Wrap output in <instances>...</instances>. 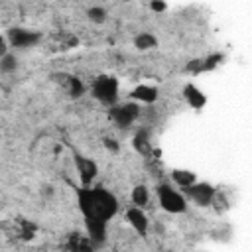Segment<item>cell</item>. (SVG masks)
Returning a JSON list of instances; mask_svg holds the SVG:
<instances>
[{"label":"cell","instance_id":"1","mask_svg":"<svg viewBox=\"0 0 252 252\" xmlns=\"http://www.w3.org/2000/svg\"><path fill=\"white\" fill-rule=\"evenodd\" d=\"M79 207L85 220H108L118 211L116 197L102 189V187H89L85 185L79 191Z\"/></svg>","mask_w":252,"mask_h":252},{"label":"cell","instance_id":"2","mask_svg":"<svg viewBox=\"0 0 252 252\" xmlns=\"http://www.w3.org/2000/svg\"><path fill=\"white\" fill-rule=\"evenodd\" d=\"M93 96L102 104H114L118 98V81L112 75H100L91 87Z\"/></svg>","mask_w":252,"mask_h":252},{"label":"cell","instance_id":"3","mask_svg":"<svg viewBox=\"0 0 252 252\" xmlns=\"http://www.w3.org/2000/svg\"><path fill=\"white\" fill-rule=\"evenodd\" d=\"M158 199H159L161 209L167 211V213L177 215V213H185V209H187V199L169 185H159L158 187Z\"/></svg>","mask_w":252,"mask_h":252},{"label":"cell","instance_id":"4","mask_svg":"<svg viewBox=\"0 0 252 252\" xmlns=\"http://www.w3.org/2000/svg\"><path fill=\"white\" fill-rule=\"evenodd\" d=\"M183 191H185L187 199L193 201V203L199 205V207L211 205V203L215 201V195H217V189H215L211 183H205V181H195L193 185L185 187Z\"/></svg>","mask_w":252,"mask_h":252},{"label":"cell","instance_id":"5","mask_svg":"<svg viewBox=\"0 0 252 252\" xmlns=\"http://www.w3.org/2000/svg\"><path fill=\"white\" fill-rule=\"evenodd\" d=\"M138 116H140V108H138V104H134V102L112 106L110 112H108V118H110L114 124L122 126V128H124V126H130Z\"/></svg>","mask_w":252,"mask_h":252},{"label":"cell","instance_id":"6","mask_svg":"<svg viewBox=\"0 0 252 252\" xmlns=\"http://www.w3.org/2000/svg\"><path fill=\"white\" fill-rule=\"evenodd\" d=\"M39 39H41L39 32H32L24 28H14L8 32V41L12 47H30V45H35Z\"/></svg>","mask_w":252,"mask_h":252},{"label":"cell","instance_id":"7","mask_svg":"<svg viewBox=\"0 0 252 252\" xmlns=\"http://www.w3.org/2000/svg\"><path fill=\"white\" fill-rule=\"evenodd\" d=\"M75 163H77V171H79V177H81L83 185H91V181L96 177V171H98L96 163L93 159L85 158V156H77Z\"/></svg>","mask_w":252,"mask_h":252},{"label":"cell","instance_id":"8","mask_svg":"<svg viewBox=\"0 0 252 252\" xmlns=\"http://www.w3.org/2000/svg\"><path fill=\"white\" fill-rule=\"evenodd\" d=\"M126 220L130 222V226L138 232V234H146L148 232V217L144 215V211H142V207H130L128 211H126Z\"/></svg>","mask_w":252,"mask_h":252},{"label":"cell","instance_id":"9","mask_svg":"<svg viewBox=\"0 0 252 252\" xmlns=\"http://www.w3.org/2000/svg\"><path fill=\"white\" fill-rule=\"evenodd\" d=\"M183 96H185V100L189 102V106H193L195 110H199V108H203V106L207 104L205 93H203L201 89H197L193 83H187V85L183 87Z\"/></svg>","mask_w":252,"mask_h":252},{"label":"cell","instance_id":"10","mask_svg":"<svg viewBox=\"0 0 252 252\" xmlns=\"http://www.w3.org/2000/svg\"><path fill=\"white\" fill-rule=\"evenodd\" d=\"M132 98L140 100V102H146V104H152V102L158 100V89L152 87V85H138L132 91Z\"/></svg>","mask_w":252,"mask_h":252},{"label":"cell","instance_id":"11","mask_svg":"<svg viewBox=\"0 0 252 252\" xmlns=\"http://www.w3.org/2000/svg\"><path fill=\"white\" fill-rule=\"evenodd\" d=\"M93 246H94V242H93V238L91 236H81V234H69V242L65 244V248H69V250H73V252H89V250H93Z\"/></svg>","mask_w":252,"mask_h":252},{"label":"cell","instance_id":"12","mask_svg":"<svg viewBox=\"0 0 252 252\" xmlns=\"http://www.w3.org/2000/svg\"><path fill=\"white\" fill-rule=\"evenodd\" d=\"M169 175H171V181L181 189H185V187H189V185H193L197 181V175L193 171H189V169H171Z\"/></svg>","mask_w":252,"mask_h":252},{"label":"cell","instance_id":"13","mask_svg":"<svg viewBox=\"0 0 252 252\" xmlns=\"http://www.w3.org/2000/svg\"><path fill=\"white\" fill-rule=\"evenodd\" d=\"M61 79H63V85H65V91L69 93V96L77 98V96H81V94L85 93V87H83V83H81L77 77H73V75H63Z\"/></svg>","mask_w":252,"mask_h":252},{"label":"cell","instance_id":"14","mask_svg":"<svg viewBox=\"0 0 252 252\" xmlns=\"http://www.w3.org/2000/svg\"><path fill=\"white\" fill-rule=\"evenodd\" d=\"M134 45L138 49H152V47L158 45V37L154 33H150V32H142V33H138L134 37Z\"/></svg>","mask_w":252,"mask_h":252},{"label":"cell","instance_id":"15","mask_svg":"<svg viewBox=\"0 0 252 252\" xmlns=\"http://www.w3.org/2000/svg\"><path fill=\"white\" fill-rule=\"evenodd\" d=\"M134 148H136V152L142 154V156L150 154L152 146H150V138H148V132H146V130H140V132L134 136Z\"/></svg>","mask_w":252,"mask_h":252},{"label":"cell","instance_id":"16","mask_svg":"<svg viewBox=\"0 0 252 252\" xmlns=\"http://www.w3.org/2000/svg\"><path fill=\"white\" fill-rule=\"evenodd\" d=\"M148 201H150V193H148L146 185H136V187L132 189V203H134L136 207H146Z\"/></svg>","mask_w":252,"mask_h":252},{"label":"cell","instance_id":"17","mask_svg":"<svg viewBox=\"0 0 252 252\" xmlns=\"http://www.w3.org/2000/svg\"><path fill=\"white\" fill-rule=\"evenodd\" d=\"M222 59H224V57H222L220 53H213V55H209V57H205V59H199V73L215 69L217 65L222 63Z\"/></svg>","mask_w":252,"mask_h":252},{"label":"cell","instance_id":"18","mask_svg":"<svg viewBox=\"0 0 252 252\" xmlns=\"http://www.w3.org/2000/svg\"><path fill=\"white\" fill-rule=\"evenodd\" d=\"M87 16H89L91 22H94V24H102V22L106 20V10L100 8V6H94V8H89V10H87Z\"/></svg>","mask_w":252,"mask_h":252},{"label":"cell","instance_id":"19","mask_svg":"<svg viewBox=\"0 0 252 252\" xmlns=\"http://www.w3.org/2000/svg\"><path fill=\"white\" fill-rule=\"evenodd\" d=\"M16 67V59H14V55H10L8 51L2 55V69L4 71H12Z\"/></svg>","mask_w":252,"mask_h":252},{"label":"cell","instance_id":"20","mask_svg":"<svg viewBox=\"0 0 252 252\" xmlns=\"http://www.w3.org/2000/svg\"><path fill=\"white\" fill-rule=\"evenodd\" d=\"M150 8L154 12H165L167 10V4H165V0H150Z\"/></svg>","mask_w":252,"mask_h":252},{"label":"cell","instance_id":"21","mask_svg":"<svg viewBox=\"0 0 252 252\" xmlns=\"http://www.w3.org/2000/svg\"><path fill=\"white\" fill-rule=\"evenodd\" d=\"M104 146H106V150H110V152H118V144H116V140H112V138H106V140H104Z\"/></svg>","mask_w":252,"mask_h":252},{"label":"cell","instance_id":"22","mask_svg":"<svg viewBox=\"0 0 252 252\" xmlns=\"http://www.w3.org/2000/svg\"><path fill=\"white\" fill-rule=\"evenodd\" d=\"M122 2H128V0H122Z\"/></svg>","mask_w":252,"mask_h":252}]
</instances>
